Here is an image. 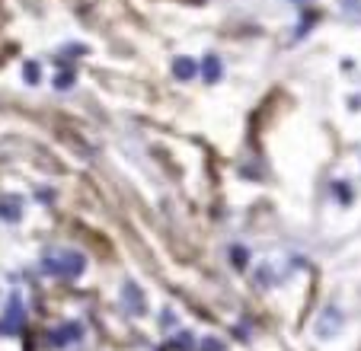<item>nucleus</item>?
Masks as SVG:
<instances>
[{
  "mask_svg": "<svg viewBox=\"0 0 361 351\" xmlns=\"http://www.w3.org/2000/svg\"><path fill=\"white\" fill-rule=\"evenodd\" d=\"M42 269L45 275L61 278V281H77V278L87 271V259L77 250H48L42 256Z\"/></svg>",
  "mask_w": 361,
  "mask_h": 351,
  "instance_id": "nucleus-1",
  "label": "nucleus"
},
{
  "mask_svg": "<svg viewBox=\"0 0 361 351\" xmlns=\"http://www.w3.org/2000/svg\"><path fill=\"white\" fill-rule=\"evenodd\" d=\"M339 329H342V313H339V307H326V310L320 313V319H317V326H314L317 338L329 342V338L339 335Z\"/></svg>",
  "mask_w": 361,
  "mask_h": 351,
  "instance_id": "nucleus-2",
  "label": "nucleus"
},
{
  "mask_svg": "<svg viewBox=\"0 0 361 351\" xmlns=\"http://www.w3.org/2000/svg\"><path fill=\"white\" fill-rule=\"evenodd\" d=\"M122 304L131 316H144V313H147V297H144L141 284H135L131 278L122 284Z\"/></svg>",
  "mask_w": 361,
  "mask_h": 351,
  "instance_id": "nucleus-3",
  "label": "nucleus"
},
{
  "mask_svg": "<svg viewBox=\"0 0 361 351\" xmlns=\"http://www.w3.org/2000/svg\"><path fill=\"white\" fill-rule=\"evenodd\" d=\"M0 221H7V223H20L23 221V202L16 195L0 198Z\"/></svg>",
  "mask_w": 361,
  "mask_h": 351,
  "instance_id": "nucleus-4",
  "label": "nucleus"
},
{
  "mask_svg": "<svg viewBox=\"0 0 361 351\" xmlns=\"http://www.w3.org/2000/svg\"><path fill=\"white\" fill-rule=\"evenodd\" d=\"M221 74H224V68H221V58H218V54H208V58L202 61V77H204V83H218Z\"/></svg>",
  "mask_w": 361,
  "mask_h": 351,
  "instance_id": "nucleus-5",
  "label": "nucleus"
},
{
  "mask_svg": "<svg viewBox=\"0 0 361 351\" xmlns=\"http://www.w3.org/2000/svg\"><path fill=\"white\" fill-rule=\"evenodd\" d=\"M195 74H198V64L192 61V58H176V61H173V77H176V80H192Z\"/></svg>",
  "mask_w": 361,
  "mask_h": 351,
  "instance_id": "nucleus-6",
  "label": "nucleus"
},
{
  "mask_svg": "<svg viewBox=\"0 0 361 351\" xmlns=\"http://www.w3.org/2000/svg\"><path fill=\"white\" fill-rule=\"evenodd\" d=\"M198 351H227V342L218 335H204L202 342H198Z\"/></svg>",
  "mask_w": 361,
  "mask_h": 351,
  "instance_id": "nucleus-7",
  "label": "nucleus"
},
{
  "mask_svg": "<svg viewBox=\"0 0 361 351\" xmlns=\"http://www.w3.org/2000/svg\"><path fill=\"white\" fill-rule=\"evenodd\" d=\"M342 13H348L355 23H361V0H336Z\"/></svg>",
  "mask_w": 361,
  "mask_h": 351,
  "instance_id": "nucleus-8",
  "label": "nucleus"
},
{
  "mask_svg": "<svg viewBox=\"0 0 361 351\" xmlns=\"http://www.w3.org/2000/svg\"><path fill=\"white\" fill-rule=\"evenodd\" d=\"M246 262H250V252H246V246H231V265H237V269H246Z\"/></svg>",
  "mask_w": 361,
  "mask_h": 351,
  "instance_id": "nucleus-9",
  "label": "nucleus"
},
{
  "mask_svg": "<svg viewBox=\"0 0 361 351\" xmlns=\"http://www.w3.org/2000/svg\"><path fill=\"white\" fill-rule=\"evenodd\" d=\"M333 195L339 204H352V189H348V183H333Z\"/></svg>",
  "mask_w": 361,
  "mask_h": 351,
  "instance_id": "nucleus-10",
  "label": "nucleus"
},
{
  "mask_svg": "<svg viewBox=\"0 0 361 351\" xmlns=\"http://www.w3.org/2000/svg\"><path fill=\"white\" fill-rule=\"evenodd\" d=\"M20 319H23V310H20V300L13 297V304H10V319H4V323L10 326V329H20Z\"/></svg>",
  "mask_w": 361,
  "mask_h": 351,
  "instance_id": "nucleus-11",
  "label": "nucleus"
},
{
  "mask_svg": "<svg viewBox=\"0 0 361 351\" xmlns=\"http://www.w3.org/2000/svg\"><path fill=\"white\" fill-rule=\"evenodd\" d=\"M192 345H195V338H192L189 332H179V335L173 338V348H179V351H192Z\"/></svg>",
  "mask_w": 361,
  "mask_h": 351,
  "instance_id": "nucleus-12",
  "label": "nucleus"
},
{
  "mask_svg": "<svg viewBox=\"0 0 361 351\" xmlns=\"http://www.w3.org/2000/svg\"><path fill=\"white\" fill-rule=\"evenodd\" d=\"M39 77L42 74H39V64H35V61L23 68V80H26V83H32V87H35V83H39Z\"/></svg>",
  "mask_w": 361,
  "mask_h": 351,
  "instance_id": "nucleus-13",
  "label": "nucleus"
},
{
  "mask_svg": "<svg viewBox=\"0 0 361 351\" xmlns=\"http://www.w3.org/2000/svg\"><path fill=\"white\" fill-rule=\"evenodd\" d=\"M71 83H74V74H71V70H64V74L55 77V87H58V90H68Z\"/></svg>",
  "mask_w": 361,
  "mask_h": 351,
  "instance_id": "nucleus-14",
  "label": "nucleus"
},
{
  "mask_svg": "<svg viewBox=\"0 0 361 351\" xmlns=\"http://www.w3.org/2000/svg\"><path fill=\"white\" fill-rule=\"evenodd\" d=\"M269 275H272V271H269V269H259V278H256V281H259V284H269V281H272V278H269Z\"/></svg>",
  "mask_w": 361,
  "mask_h": 351,
  "instance_id": "nucleus-15",
  "label": "nucleus"
}]
</instances>
